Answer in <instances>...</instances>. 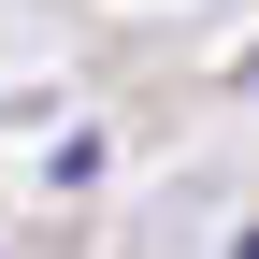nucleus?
I'll return each mask as SVG.
<instances>
[{"label": "nucleus", "instance_id": "f257e3e1", "mask_svg": "<svg viewBox=\"0 0 259 259\" xmlns=\"http://www.w3.org/2000/svg\"><path fill=\"white\" fill-rule=\"evenodd\" d=\"M245 259H259V231H245Z\"/></svg>", "mask_w": 259, "mask_h": 259}]
</instances>
